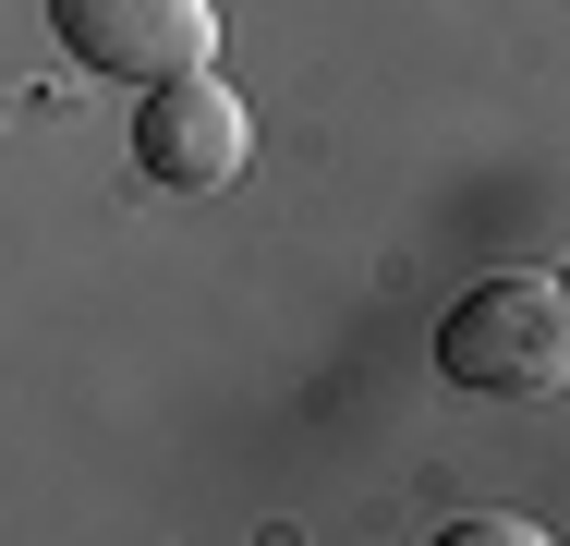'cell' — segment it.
Masks as SVG:
<instances>
[{"instance_id":"3","label":"cell","mask_w":570,"mask_h":546,"mask_svg":"<svg viewBox=\"0 0 570 546\" xmlns=\"http://www.w3.org/2000/svg\"><path fill=\"white\" fill-rule=\"evenodd\" d=\"M49 37L110 86H158L219 61V0H49Z\"/></svg>"},{"instance_id":"2","label":"cell","mask_w":570,"mask_h":546,"mask_svg":"<svg viewBox=\"0 0 570 546\" xmlns=\"http://www.w3.org/2000/svg\"><path fill=\"white\" fill-rule=\"evenodd\" d=\"M243 158H255V109L219 86V61L158 74L134 98V170L158 195H219V183H243Z\"/></svg>"},{"instance_id":"1","label":"cell","mask_w":570,"mask_h":546,"mask_svg":"<svg viewBox=\"0 0 570 546\" xmlns=\"http://www.w3.org/2000/svg\"><path fill=\"white\" fill-rule=\"evenodd\" d=\"M438 377L473 401H534L570 377V292L547 267H498L438 316Z\"/></svg>"},{"instance_id":"4","label":"cell","mask_w":570,"mask_h":546,"mask_svg":"<svg viewBox=\"0 0 570 546\" xmlns=\"http://www.w3.org/2000/svg\"><path fill=\"white\" fill-rule=\"evenodd\" d=\"M547 523H510V510H473V523H450V546H534Z\"/></svg>"}]
</instances>
